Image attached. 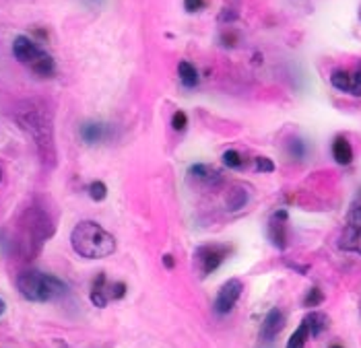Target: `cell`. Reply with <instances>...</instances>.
<instances>
[{
    "mask_svg": "<svg viewBox=\"0 0 361 348\" xmlns=\"http://www.w3.org/2000/svg\"><path fill=\"white\" fill-rule=\"evenodd\" d=\"M184 6L188 13H196L204 6V0H184Z\"/></svg>",
    "mask_w": 361,
    "mask_h": 348,
    "instance_id": "obj_27",
    "label": "cell"
},
{
    "mask_svg": "<svg viewBox=\"0 0 361 348\" xmlns=\"http://www.w3.org/2000/svg\"><path fill=\"white\" fill-rule=\"evenodd\" d=\"M246 200H248L246 192L235 189L233 194H229V198H227V206H229V211H240V209L246 204Z\"/></svg>",
    "mask_w": 361,
    "mask_h": 348,
    "instance_id": "obj_21",
    "label": "cell"
},
{
    "mask_svg": "<svg viewBox=\"0 0 361 348\" xmlns=\"http://www.w3.org/2000/svg\"><path fill=\"white\" fill-rule=\"evenodd\" d=\"M15 122L33 142L35 153L46 169H54L56 153L54 111L42 99H25L15 107Z\"/></svg>",
    "mask_w": 361,
    "mask_h": 348,
    "instance_id": "obj_1",
    "label": "cell"
},
{
    "mask_svg": "<svg viewBox=\"0 0 361 348\" xmlns=\"http://www.w3.org/2000/svg\"><path fill=\"white\" fill-rule=\"evenodd\" d=\"M322 301H324V294H322L320 289H310V291H307V297L304 299V305H306V307H318Z\"/></svg>",
    "mask_w": 361,
    "mask_h": 348,
    "instance_id": "obj_22",
    "label": "cell"
},
{
    "mask_svg": "<svg viewBox=\"0 0 361 348\" xmlns=\"http://www.w3.org/2000/svg\"><path fill=\"white\" fill-rule=\"evenodd\" d=\"M71 245L75 254L85 260H104L116 251V240L95 220H81L71 233Z\"/></svg>",
    "mask_w": 361,
    "mask_h": 348,
    "instance_id": "obj_3",
    "label": "cell"
},
{
    "mask_svg": "<svg viewBox=\"0 0 361 348\" xmlns=\"http://www.w3.org/2000/svg\"><path fill=\"white\" fill-rule=\"evenodd\" d=\"M307 338H310V328L306 321L300 323V328L291 334V338L287 340V348H306Z\"/></svg>",
    "mask_w": 361,
    "mask_h": 348,
    "instance_id": "obj_18",
    "label": "cell"
},
{
    "mask_svg": "<svg viewBox=\"0 0 361 348\" xmlns=\"http://www.w3.org/2000/svg\"><path fill=\"white\" fill-rule=\"evenodd\" d=\"M178 75H180L182 85L188 87V89H195L196 85H198V79H200V77H198V70H196L190 62H186V60H182V62L178 64Z\"/></svg>",
    "mask_w": 361,
    "mask_h": 348,
    "instance_id": "obj_17",
    "label": "cell"
},
{
    "mask_svg": "<svg viewBox=\"0 0 361 348\" xmlns=\"http://www.w3.org/2000/svg\"><path fill=\"white\" fill-rule=\"evenodd\" d=\"M289 151H291L293 159H304V155H306V147H304L302 140H291L289 142Z\"/></svg>",
    "mask_w": 361,
    "mask_h": 348,
    "instance_id": "obj_25",
    "label": "cell"
},
{
    "mask_svg": "<svg viewBox=\"0 0 361 348\" xmlns=\"http://www.w3.org/2000/svg\"><path fill=\"white\" fill-rule=\"evenodd\" d=\"M87 192H89L91 200L102 202V200H106V196H108V186H106L104 182H91L89 187H87Z\"/></svg>",
    "mask_w": 361,
    "mask_h": 348,
    "instance_id": "obj_20",
    "label": "cell"
},
{
    "mask_svg": "<svg viewBox=\"0 0 361 348\" xmlns=\"http://www.w3.org/2000/svg\"><path fill=\"white\" fill-rule=\"evenodd\" d=\"M229 251H231V247H227V245H204V247H200L196 251V256H198L202 276H209L211 272H215L221 266L223 260L229 256Z\"/></svg>",
    "mask_w": 361,
    "mask_h": 348,
    "instance_id": "obj_8",
    "label": "cell"
},
{
    "mask_svg": "<svg viewBox=\"0 0 361 348\" xmlns=\"http://www.w3.org/2000/svg\"><path fill=\"white\" fill-rule=\"evenodd\" d=\"M17 289L31 303H48L66 294V285L54 276L39 270H25L17 276Z\"/></svg>",
    "mask_w": 361,
    "mask_h": 348,
    "instance_id": "obj_4",
    "label": "cell"
},
{
    "mask_svg": "<svg viewBox=\"0 0 361 348\" xmlns=\"http://www.w3.org/2000/svg\"><path fill=\"white\" fill-rule=\"evenodd\" d=\"M79 134L85 144H99L111 138V126L104 122H85Z\"/></svg>",
    "mask_w": 361,
    "mask_h": 348,
    "instance_id": "obj_10",
    "label": "cell"
},
{
    "mask_svg": "<svg viewBox=\"0 0 361 348\" xmlns=\"http://www.w3.org/2000/svg\"><path fill=\"white\" fill-rule=\"evenodd\" d=\"M124 294H126V285L124 282H116V285L108 287V297L110 299H122Z\"/></svg>",
    "mask_w": 361,
    "mask_h": 348,
    "instance_id": "obj_26",
    "label": "cell"
},
{
    "mask_svg": "<svg viewBox=\"0 0 361 348\" xmlns=\"http://www.w3.org/2000/svg\"><path fill=\"white\" fill-rule=\"evenodd\" d=\"M4 311H6V303H4V301L0 299V318L4 316Z\"/></svg>",
    "mask_w": 361,
    "mask_h": 348,
    "instance_id": "obj_29",
    "label": "cell"
},
{
    "mask_svg": "<svg viewBox=\"0 0 361 348\" xmlns=\"http://www.w3.org/2000/svg\"><path fill=\"white\" fill-rule=\"evenodd\" d=\"M333 157L338 165H349L353 161V149L351 142L345 136H336L333 142Z\"/></svg>",
    "mask_w": 361,
    "mask_h": 348,
    "instance_id": "obj_15",
    "label": "cell"
},
{
    "mask_svg": "<svg viewBox=\"0 0 361 348\" xmlns=\"http://www.w3.org/2000/svg\"><path fill=\"white\" fill-rule=\"evenodd\" d=\"M304 321L307 323V328H310V336H320L326 328H329V318L324 316V313H320V311H312V313H307Z\"/></svg>",
    "mask_w": 361,
    "mask_h": 348,
    "instance_id": "obj_16",
    "label": "cell"
},
{
    "mask_svg": "<svg viewBox=\"0 0 361 348\" xmlns=\"http://www.w3.org/2000/svg\"><path fill=\"white\" fill-rule=\"evenodd\" d=\"M256 171H260V173H271V171H275V163L271 159H267V157H256Z\"/></svg>",
    "mask_w": 361,
    "mask_h": 348,
    "instance_id": "obj_24",
    "label": "cell"
},
{
    "mask_svg": "<svg viewBox=\"0 0 361 348\" xmlns=\"http://www.w3.org/2000/svg\"><path fill=\"white\" fill-rule=\"evenodd\" d=\"M329 348H343L341 344H333V347H329Z\"/></svg>",
    "mask_w": 361,
    "mask_h": 348,
    "instance_id": "obj_31",
    "label": "cell"
},
{
    "mask_svg": "<svg viewBox=\"0 0 361 348\" xmlns=\"http://www.w3.org/2000/svg\"><path fill=\"white\" fill-rule=\"evenodd\" d=\"M108 301H110V297H108V287H106V274L99 272L91 287V303L95 307H106Z\"/></svg>",
    "mask_w": 361,
    "mask_h": 348,
    "instance_id": "obj_14",
    "label": "cell"
},
{
    "mask_svg": "<svg viewBox=\"0 0 361 348\" xmlns=\"http://www.w3.org/2000/svg\"><path fill=\"white\" fill-rule=\"evenodd\" d=\"M164 264H166L167 268H173V258H171V256H166V258H164Z\"/></svg>",
    "mask_w": 361,
    "mask_h": 348,
    "instance_id": "obj_28",
    "label": "cell"
},
{
    "mask_svg": "<svg viewBox=\"0 0 361 348\" xmlns=\"http://www.w3.org/2000/svg\"><path fill=\"white\" fill-rule=\"evenodd\" d=\"M54 220L44 206L33 204L25 209V213L19 216L15 240L17 251L23 260H33L42 251L44 243L54 235Z\"/></svg>",
    "mask_w": 361,
    "mask_h": 348,
    "instance_id": "obj_2",
    "label": "cell"
},
{
    "mask_svg": "<svg viewBox=\"0 0 361 348\" xmlns=\"http://www.w3.org/2000/svg\"><path fill=\"white\" fill-rule=\"evenodd\" d=\"M285 218L287 213L285 211H279L271 223H269V240L273 241V245L277 249H285L287 247V229H285Z\"/></svg>",
    "mask_w": 361,
    "mask_h": 348,
    "instance_id": "obj_12",
    "label": "cell"
},
{
    "mask_svg": "<svg viewBox=\"0 0 361 348\" xmlns=\"http://www.w3.org/2000/svg\"><path fill=\"white\" fill-rule=\"evenodd\" d=\"M331 82L334 89L361 97V66L355 70H334L331 75Z\"/></svg>",
    "mask_w": 361,
    "mask_h": 348,
    "instance_id": "obj_9",
    "label": "cell"
},
{
    "mask_svg": "<svg viewBox=\"0 0 361 348\" xmlns=\"http://www.w3.org/2000/svg\"><path fill=\"white\" fill-rule=\"evenodd\" d=\"M242 291H244V285H242L240 278L225 280L221 285V289H219V293H217V299H215V311L221 313V316L229 313L235 307L238 299L242 297Z\"/></svg>",
    "mask_w": 361,
    "mask_h": 348,
    "instance_id": "obj_7",
    "label": "cell"
},
{
    "mask_svg": "<svg viewBox=\"0 0 361 348\" xmlns=\"http://www.w3.org/2000/svg\"><path fill=\"white\" fill-rule=\"evenodd\" d=\"M2 178H4V169L0 167V184H2Z\"/></svg>",
    "mask_w": 361,
    "mask_h": 348,
    "instance_id": "obj_30",
    "label": "cell"
},
{
    "mask_svg": "<svg viewBox=\"0 0 361 348\" xmlns=\"http://www.w3.org/2000/svg\"><path fill=\"white\" fill-rule=\"evenodd\" d=\"M186 124H188V116H186L184 111H176V113H173V118H171V126H173V130H176V132L186 130Z\"/></svg>",
    "mask_w": 361,
    "mask_h": 348,
    "instance_id": "obj_23",
    "label": "cell"
},
{
    "mask_svg": "<svg viewBox=\"0 0 361 348\" xmlns=\"http://www.w3.org/2000/svg\"><path fill=\"white\" fill-rule=\"evenodd\" d=\"M190 175L198 180L200 184H209V186H217L223 182V173L215 167L209 165H192L190 167Z\"/></svg>",
    "mask_w": 361,
    "mask_h": 348,
    "instance_id": "obj_13",
    "label": "cell"
},
{
    "mask_svg": "<svg viewBox=\"0 0 361 348\" xmlns=\"http://www.w3.org/2000/svg\"><path fill=\"white\" fill-rule=\"evenodd\" d=\"M13 56L27 66L29 70L37 77L50 79L56 75V62L50 54L44 48H39L33 39H29L27 35H19L13 42Z\"/></svg>",
    "mask_w": 361,
    "mask_h": 348,
    "instance_id": "obj_5",
    "label": "cell"
},
{
    "mask_svg": "<svg viewBox=\"0 0 361 348\" xmlns=\"http://www.w3.org/2000/svg\"><path fill=\"white\" fill-rule=\"evenodd\" d=\"M338 247L343 251H351V254L361 256V204L355 206L347 216V225L338 240Z\"/></svg>",
    "mask_w": 361,
    "mask_h": 348,
    "instance_id": "obj_6",
    "label": "cell"
},
{
    "mask_svg": "<svg viewBox=\"0 0 361 348\" xmlns=\"http://www.w3.org/2000/svg\"><path fill=\"white\" fill-rule=\"evenodd\" d=\"M283 328H285V316H283V311H281L279 307H273V309L267 313L262 325H260V338H262L264 342H273Z\"/></svg>",
    "mask_w": 361,
    "mask_h": 348,
    "instance_id": "obj_11",
    "label": "cell"
},
{
    "mask_svg": "<svg viewBox=\"0 0 361 348\" xmlns=\"http://www.w3.org/2000/svg\"><path fill=\"white\" fill-rule=\"evenodd\" d=\"M223 165L229 167V169H242L246 165V159L238 153V151H225L223 153Z\"/></svg>",
    "mask_w": 361,
    "mask_h": 348,
    "instance_id": "obj_19",
    "label": "cell"
}]
</instances>
